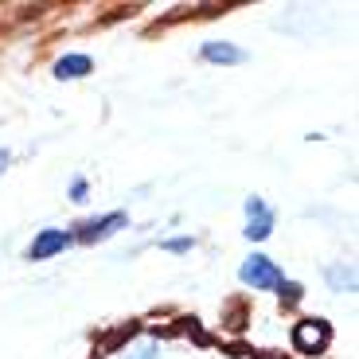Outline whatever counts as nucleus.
<instances>
[{
    "instance_id": "obj_1",
    "label": "nucleus",
    "mask_w": 359,
    "mask_h": 359,
    "mask_svg": "<svg viewBox=\"0 0 359 359\" xmlns=\"http://www.w3.org/2000/svg\"><path fill=\"white\" fill-rule=\"evenodd\" d=\"M238 278H243V285H250V289H278L281 281H285L281 269L273 266L266 254H250V258L243 262V269H238Z\"/></svg>"
},
{
    "instance_id": "obj_2",
    "label": "nucleus",
    "mask_w": 359,
    "mask_h": 359,
    "mask_svg": "<svg viewBox=\"0 0 359 359\" xmlns=\"http://www.w3.org/2000/svg\"><path fill=\"white\" fill-rule=\"evenodd\" d=\"M246 219H250V223H246L243 234L250 238V243H262V238H269V234H273V211H269L258 196L246 199Z\"/></svg>"
},
{
    "instance_id": "obj_3",
    "label": "nucleus",
    "mask_w": 359,
    "mask_h": 359,
    "mask_svg": "<svg viewBox=\"0 0 359 359\" xmlns=\"http://www.w3.org/2000/svg\"><path fill=\"white\" fill-rule=\"evenodd\" d=\"M121 226H129V215H126V211H109V215H102V219L82 223L74 238H82V243H102V238H109V234L121 231Z\"/></svg>"
},
{
    "instance_id": "obj_4",
    "label": "nucleus",
    "mask_w": 359,
    "mask_h": 359,
    "mask_svg": "<svg viewBox=\"0 0 359 359\" xmlns=\"http://www.w3.org/2000/svg\"><path fill=\"white\" fill-rule=\"evenodd\" d=\"M71 243H74V234H71V231H55V226H51V231H39V234H36V243L27 246V258H32V262L55 258V254L67 250Z\"/></svg>"
},
{
    "instance_id": "obj_5",
    "label": "nucleus",
    "mask_w": 359,
    "mask_h": 359,
    "mask_svg": "<svg viewBox=\"0 0 359 359\" xmlns=\"http://www.w3.org/2000/svg\"><path fill=\"white\" fill-rule=\"evenodd\" d=\"M328 340H332V328L324 320H305V324H297V332H293V344L305 351V355H316Z\"/></svg>"
},
{
    "instance_id": "obj_6",
    "label": "nucleus",
    "mask_w": 359,
    "mask_h": 359,
    "mask_svg": "<svg viewBox=\"0 0 359 359\" xmlns=\"http://www.w3.org/2000/svg\"><path fill=\"white\" fill-rule=\"evenodd\" d=\"M199 55H203L207 63H223V67H234V63H246V51L234 43H219V39H211V43L199 47Z\"/></svg>"
},
{
    "instance_id": "obj_7",
    "label": "nucleus",
    "mask_w": 359,
    "mask_h": 359,
    "mask_svg": "<svg viewBox=\"0 0 359 359\" xmlns=\"http://www.w3.org/2000/svg\"><path fill=\"white\" fill-rule=\"evenodd\" d=\"M94 71V59L90 55H63L59 63H55V79H82V74Z\"/></svg>"
},
{
    "instance_id": "obj_8",
    "label": "nucleus",
    "mask_w": 359,
    "mask_h": 359,
    "mask_svg": "<svg viewBox=\"0 0 359 359\" xmlns=\"http://www.w3.org/2000/svg\"><path fill=\"white\" fill-rule=\"evenodd\" d=\"M328 281H332L336 293H348V289H355V273H351L348 266H328Z\"/></svg>"
},
{
    "instance_id": "obj_9",
    "label": "nucleus",
    "mask_w": 359,
    "mask_h": 359,
    "mask_svg": "<svg viewBox=\"0 0 359 359\" xmlns=\"http://www.w3.org/2000/svg\"><path fill=\"white\" fill-rule=\"evenodd\" d=\"M281 301H289V305H293V301H301V285H297V281H281Z\"/></svg>"
},
{
    "instance_id": "obj_10",
    "label": "nucleus",
    "mask_w": 359,
    "mask_h": 359,
    "mask_svg": "<svg viewBox=\"0 0 359 359\" xmlns=\"http://www.w3.org/2000/svg\"><path fill=\"white\" fill-rule=\"evenodd\" d=\"M161 246H164V250H172V254H184V250H191L196 243H191V238H168V243H161Z\"/></svg>"
},
{
    "instance_id": "obj_11",
    "label": "nucleus",
    "mask_w": 359,
    "mask_h": 359,
    "mask_svg": "<svg viewBox=\"0 0 359 359\" xmlns=\"http://www.w3.org/2000/svg\"><path fill=\"white\" fill-rule=\"evenodd\" d=\"M129 359H156V344H144L141 351H133Z\"/></svg>"
},
{
    "instance_id": "obj_12",
    "label": "nucleus",
    "mask_w": 359,
    "mask_h": 359,
    "mask_svg": "<svg viewBox=\"0 0 359 359\" xmlns=\"http://www.w3.org/2000/svg\"><path fill=\"white\" fill-rule=\"evenodd\" d=\"M71 196L79 199V203L86 199V180H74V184H71Z\"/></svg>"
},
{
    "instance_id": "obj_13",
    "label": "nucleus",
    "mask_w": 359,
    "mask_h": 359,
    "mask_svg": "<svg viewBox=\"0 0 359 359\" xmlns=\"http://www.w3.org/2000/svg\"><path fill=\"white\" fill-rule=\"evenodd\" d=\"M8 168V149H0V172Z\"/></svg>"
}]
</instances>
